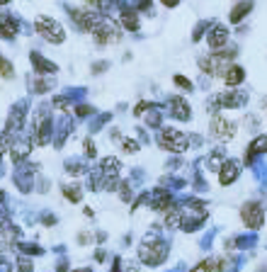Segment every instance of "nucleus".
<instances>
[{"label": "nucleus", "mask_w": 267, "mask_h": 272, "mask_svg": "<svg viewBox=\"0 0 267 272\" xmlns=\"http://www.w3.org/2000/svg\"><path fill=\"white\" fill-rule=\"evenodd\" d=\"M139 258H141V263L155 268V265H160L168 258V245L163 241H158V238H151V241H146L139 248Z\"/></svg>", "instance_id": "nucleus-1"}, {"label": "nucleus", "mask_w": 267, "mask_h": 272, "mask_svg": "<svg viewBox=\"0 0 267 272\" xmlns=\"http://www.w3.org/2000/svg\"><path fill=\"white\" fill-rule=\"evenodd\" d=\"M90 34H92V39H95L100 46L117 44L119 39H121V32H119V27L112 22V20H107V17H100V22L95 25V30L90 32Z\"/></svg>", "instance_id": "nucleus-2"}, {"label": "nucleus", "mask_w": 267, "mask_h": 272, "mask_svg": "<svg viewBox=\"0 0 267 272\" xmlns=\"http://www.w3.org/2000/svg\"><path fill=\"white\" fill-rule=\"evenodd\" d=\"M34 30L39 32V37H44L46 41H51V44H61L63 39H66V32L61 27L56 20H51V17H37L34 20Z\"/></svg>", "instance_id": "nucleus-3"}, {"label": "nucleus", "mask_w": 267, "mask_h": 272, "mask_svg": "<svg viewBox=\"0 0 267 272\" xmlns=\"http://www.w3.org/2000/svg\"><path fill=\"white\" fill-rule=\"evenodd\" d=\"M158 144L165 149V151H185L187 146H190V141H187V136L178 131V129H163L160 134H158Z\"/></svg>", "instance_id": "nucleus-4"}, {"label": "nucleus", "mask_w": 267, "mask_h": 272, "mask_svg": "<svg viewBox=\"0 0 267 272\" xmlns=\"http://www.w3.org/2000/svg\"><path fill=\"white\" fill-rule=\"evenodd\" d=\"M240 219H243V224L248 226V229H260L263 224H265V212H263V207L258 204V202H248V204H243V209H240Z\"/></svg>", "instance_id": "nucleus-5"}, {"label": "nucleus", "mask_w": 267, "mask_h": 272, "mask_svg": "<svg viewBox=\"0 0 267 272\" xmlns=\"http://www.w3.org/2000/svg\"><path fill=\"white\" fill-rule=\"evenodd\" d=\"M211 136L219 141H231L236 136V124L226 117H214L211 119Z\"/></svg>", "instance_id": "nucleus-6"}, {"label": "nucleus", "mask_w": 267, "mask_h": 272, "mask_svg": "<svg viewBox=\"0 0 267 272\" xmlns=\"http://www.w3.org/2000/svg\"><path fill=\"white\" fill-rule=\"evenodd\" d=\"M226 41H229V30L224 25H214L207 34V44L211 49H221V46H226Z\"/></svg>", "instance_id": "nucleus-7"}, {"label": "nucleus", "mask_w": 267, "mask_h": 272, "mask_svg": "<svg viewBox=\"0 0 267 272\" xmlns=\"http://www.w3.org/2000/svg\"><path fill=\"white\" fill-rule=\"evenodd\" d=\"M238 173H240V168H238L236 160H226L221 165V170H219V182L221 185H231L238 178Z\"/></svg>", "instance_id": "nucleus-8"}, {"label": "nucleus", "mask_w": 267, "mask_h": 272, "mask_svg": "<svg viewBox=\"0 0 267 272\" xmlns=\"http://www.w3.org/2000/svg\"><path fill=\"white\" fill-rule=\"evenodd\" d=\"M17 34V22L12 15H0V39H12Z\"/></svg>", "instance_id": "nucleus-9"}, {"label": "nucleus", "mask_w": 267, "mask_h": 272, "mask_svg": "<svg viewBox=\"0 0 267 272\" xmlns=\"http://www.w3.org/2000/svg\"><path fill=\"white\" fill-rule=\"evenodd\" d=\"M245 80V71L240 68V66H229V71H226V76H224V83L229 85V88H236Z\"/></svg>", "instance_id": "nucleus-10"}, {"label": "nucleus", "mask_w": 267, "mask_h": 272, "mask_svg": "<svg viewBox=\"0 0 267 272\" xmlns=\"http://www.w3.org/2000/svg\"><path fill=\"white\" fill-rule=\"evenodd\" d=\"M258 153H267V136H258V139L250 144V149L245 153V163H250Z\"/></svg>", "instance_id": "nucleus-11"}, {"label": "nucleus", "mask_w": 267, "mask_h": 272, "mask_svg": "<svg viewBox=\"0 0 267 272\" xmlns=\"http://www.w3.org/2000/svg\"><path fill=\"white\" fill-rule=\"evenodd\" d=\"M170 107H173V115L180 117V119H187V117H190V105H187L182 97H173V100H170Z\"/></svg>", "instance_id": "nucleus-12"}, {"label": "nucleus", "mask_w": 267, "mask_h": 272, "mask_svg": "<svg viewBox=\"0 0 267 272\" xmlns=\"http://www.w3.org/2000/svg\"><path fill=\"white\" fill-rule=\"evenodd\" d=\"M250 10H253V0H243V2H238L236 7H233V12H231V22H240Z\"/></svg>", "instance_id": "nucleus-13"}, {"label": "nucleus", "mask_w": 267, "mask_h": 272, "mask_svg": "<svg viewBox=\"0 0 267 272\" xmlns=\"http://www.w3.org/2000/svg\"><path fill=\"white\" fill-rule=\"evenodd\" d=\"M121 25L129 32H136L139 30V15H136L134 10H124V12H121Z\"/></svg>", "instance_id": "nucleus-14"}, {"label": "nucleus", "mask_w": 267, "mask_h": 272, "mask_svg": "<svg viewBox=\"0 0 267 272\" xmlns=\"http://www.w3.org/2000/svg\"><path fill=\"white\" fill-rule=\"evenodd\" d=\"M32 61H34V66H37V73H54V71H56L54 63H49L46 59H41L39 54H32Z\"/></svg>", "instance_id": "nucleus-15"}, {"label": "nucleus", "mask_w": 267, "mask_h": 272, "mask_svg": "<svg viewBox=\"0 0 267 272\" xmlns=\"http://www.w3.org/2000/svg\"><path fill=\"white\" fill-rule=\"evenodd\" d=\"M63 194H66V199H71V202H80V190H78V185L63 187Z\"/></svg>", "instance_id": "nucleus-16"}, {"label": "nucleus", "mask_w": 267, "mask_h": 272, "mask_svg": "<svg viewBox=\"0 0 267 272\" xmlns=\"http://www.w3.org/2000/svg\"><path fill=\"white\" fill-rule=\"evenodd\" d=\"M0 76H2V78H10V76H12V66H10V61L2 59V56H0Z\"/></svg>", "instance_id": "nucleus-17"}, {"label": "nucleus", "mask_w": 267, "mask_h": 272, "mask_svg": "<svg viewBox=\"0 0 267 272\" xmlns=\"http://www.w3.org/2000/svg\"><path fill=\"white\" fill-rule=\"evenodd\" d=\"M190 272H214V265H211V260H204V263H199V265H194Z\"/></svg>", "instance_id": "nucleus-18"}, {"label": "nucleus", "mask_w": 267, "mask_h": 272, "mask_svg": "<svg viewBox=\"0 0 267 272\" xmlns=\"http://www.w3.org/2000/svg\"><path fill=\"white\" fill-rule=\"evenodd\" d=\"M119 187H121V190H119V192H121V199H124V202H129V199H131V190H129V185H126V182H121Z\"/></svg>", "instance_id": "nucleus-19"}, {"label": "nucleus", "mask_w": 267, "mask_h": 272, "mask_svg": "<svg viewBox=\"0 0 267 272\" xmlns=\"http://www.w3.org/2000/svg\"><path fill=\"white\" fill-rule=\"evenodd\" d=\"M17 268H20V272H32V263H30V260H25V258H22V260L17 263Z\"/></svg>", "instance_id": "nucleus-20"}, {"label": "nucleus", "mask_w": 267, "mask_h": 272, "mask_svg": "<svg viewBox=\"0 0 267 272\" xmlns=\"http://www.w3.org/2000/svg\"><path fill=\"white\" fill-rule=\"evenodd\" d=\"M175 83H178L180 88H187V90H190V88H192V83H190V80H187V78H182V76H175Z\"/></svg>", "instance_id": "nucleus-21"}, {"label": "nucleus", "mask_w": 267, "mask_h": 272, "mask_svg": "<svg viewBox=\"0 0 267 272\" xmlns=\"http://www.w3.org/2000/svg\"><path fill=\"white\" fill-rule=\"evenodd\" d=\"M124 151H126V153H136V151H139L136 141H124Z\"/></svg>", "instance_id": "nucleus-22"}, {"label": "nucleus", "mask_w": 267, "mask_h": 272, "mask_svg": "<svg viewBox=\"0 0 267 272\" xmlns=\"http://www.w3.org/2000/svg\"><path fill=\"white\" fill-rule=\"evenodd\" d=\"M85 153H88L90 158H92V155H95V144H92V141H90V139H88V141H85Z\"/></svg>", "instance_id": "nucleus-23"}, {"label": "nucleus", "mask_w": 267, "mask_h": 272, "mask_svg": "<svg viewBox=\"0 0 267 272\" xmlns=\"http://www.w3.org/2000/svg\"><path fill=\"white\" fill-rule=\"evenodd\" d=\"M160 2H163L165 7H175V5H178L180 0H160Z\"/></svg>", "instance_id": "nucleus-24"}, {"label": "nucleus", "mask_w": 267, "mask_h": 272, "mask_svg": "<svg viewBox=\"0 0 267 272\" xmlns=\"http://www.w3.org/2000/svg\"><path fill=\"white\" fill-rule=\"evenodd\" d=\"M73 272H90V270H85V268H83V270H73Z\"/></svg>", "instance_id": "nucleus-25"}, {"label": "nucleus", "mask_w": 267, "mask_h": 272, "mask_svg": "<svg viewBox=\"0 0 267 272\" xmlns=\"http://www.w3.org/2000/svg\"><path fill=\"white\" fill-rule=\"evenodd\" d=\"M5 2H10V0H0V5H5Z\"/></svg>", "instance_id": "nucleus-26"}]
</instances>
